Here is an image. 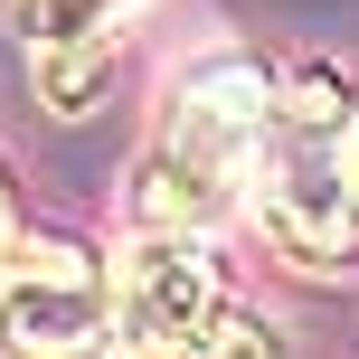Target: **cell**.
<instances>
[{
    "mask_svg": "<svg viewBox=\"0 0 359 359\" xmlns=\"http://www.w3.org/2000/svg\"><path fill=\"white\" fill-rule=\"evenodd\" d=\"M246 208L293 265H350L359 246V151H350V95L331 67H303L274 86V123L255 151Z\"/></svg>",
    "mask_w": 359,
    "mask_h": 359,
    "instance_id": "obj_1",
    "label": "cell"
},
{
    "mask_svg": "<svg viewBox=\"0 0 359 359\" xmlns=\"http://www.w3.org/2000/svg\"><path fill=\"white\" fill-rule=\"evenodd\" d=\"M265 123H274V76L246 67V57H208V67L180 76L161 133L142 151V227H208L246 198L255 180V151H265Z\"/></svg>",
    "mask_w": 359,
    "mask_h": 359,
    "instance_id": "obj_2",
    "label": "cell"
},
{
    "mask_svg": "<svg viewBox=\"0 0 359 359\" xmlns=\"http://www.w3.org/2000/svg\"><path fill=\"white\" fill-rule=\"evenodd\" d=\"M114 331V274L67 236L0 246V359H86Z\"/></svg>",
    "mask_w": 359,
    "mask_h": 359,
    "instance_id": "obj_3",
    "label": "cell"
},
{
    "mask_svg": "<svg viewBox=\"0 0 359 359\" xmlns=\"http://www.w3.org/2000/svg\"><path fill=\"white\" fill-rule=\"evenodd\" d=\"M208 322H217V274H208V255H198V227H142V246L114 274L104 359H170Z\"/></svg>",
    "mask_w": 359,
    "mask_h": 359,
    "instance_id": "obj_4",
    "label": "cell"
},
{
    "mask_svg": "<svg viewBox=\"0 0 359 359\" xmlns=\"http://www.w3.org/2000/svg\"><path fill=\"white\" fill-rule=\"evenodd\" d=\"M151 0H10V29L29 38L38 57V86H48L57 114H86V95L104 86V57H114V29Z\"/></svg>",
    "mask_w": 359,
    "mask_h": 359,
    "instance_id": "obj_5",
    "label": "cell"
},
{
    "mask_svg": "<svg viewBox=\"0 0 359 359\" xmlns=\"http://www.w3.org/2000/svg\"><path fill=\"white\" fill-rule=\"evenodd\" d=\"M170 359H274V331L255 322V312H227V303H217V322L198 331V341H180Z\"/></svg>",
    "mask_w": 359,
    "mask_h": 359,
    "instance_id": "obj_6",
    "label": "cell"
},
{
    "mask_svg": "<svg viewBox=\"0 0 359 359\" xmlns=\"http://www.w3.org/2000/svg\"><path fill=\"white\" fill-rule=\"evenodd\" d=\"M0 246H10V198H0Z\"/></svg>",
    "mask_w": 359,
    "mask_h": 359,
    "instance_id": "obj_7",
    "label": "cell"
}]
</instances>
